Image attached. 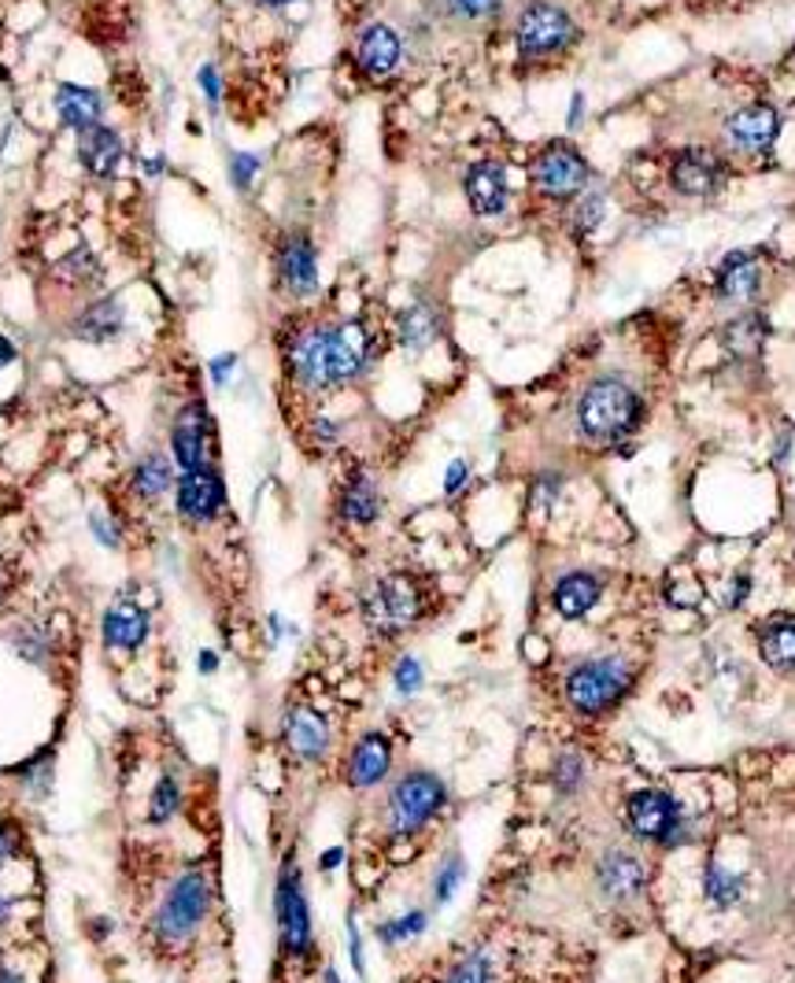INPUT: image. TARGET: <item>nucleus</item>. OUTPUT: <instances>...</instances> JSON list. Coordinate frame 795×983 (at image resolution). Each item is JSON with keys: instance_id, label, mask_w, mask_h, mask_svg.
I'll list each match as a JSON object with an SVG mask.
<instances>
[{"instance_id": "nucleus-1", "label": "nucleus", "mask_w": 795, "mask_h": 983, "mask_svg": "<svg viewBox=\"0 0 795 983\" xmlns=\"http://www.w3.org/2000/svg\"><path fill=\"white\" fill-rule=\"evenodd\" d=\"M211 913V880L200 865H186L174 880L167 883V891L160 894L156 913H152V936L163 947H182L203 928Z\"/></svg>"}, {"instance_id": "nucleus-2", "label": "nucleus", "mask_w": 795, "mask_h": 983, "mask_svg": "<svg viewBox=\"0 0 795 983\" xmlns=\"http://www.w3.org/2000/svg\"><path fill=\"white\" fill-rule=\"evenodd\" d=\"M644 403L618 377H599L577 400V430L593 444H618L636 430Z\"/></svg>"}, {"instance_id": "nucleus-3", "label": "nucleus", "mask_w": 795, "mask_h": 983, "mask_svg": "<svg viewBox=\"0 0 795 983\" xmlns=\"http://www.w3.org/2000/svg\"><path fill=\"white\" fill-rule=\"evenodd\" d=\"M274 924H278L281 953H285L289 961L312 958V950H315V917H312V902H307V891H304V873H300L293 851H289L278 865Z\"/></svg>"}, {"instance_id": "nucleus-4", "label": "nucleus", "mask_w": 795, "mask_h": 983, "mask_svg": "<svg viewBox=\"0 0 795 983\" xmlns=\"http://www.w3.org/2000/svg\"><path fill=\"white\" fill-rule=\"evenodd\" d=\"M444 806H448V787H444L441 776L414 769V773L400 776L389 787V795H385V829H389L393 840H411Z\"/></svg>"}, {"instance_id": "nucleus-5", "label": "nucleus", "mask_w": 795, "mask_h": 983, "mask_svg": "<svg viewBox=\"0 0 795 983\" xmlns=\"http://www.w3.org/2000/svg\"><path fill=\"white\" fill-rule=\"evenodd\" d=\"M633 684V669H629L626 658L604 655V658H588L577 662L566 674V703L577 710L581 717H599L607 714L610 706H618V699L629 692Z\"/></svg>"}, {"instance_id": "nucleus-6", "label": "nucleus", "mask_w": 795, "mask_h": 983, "mask_svg": "<svg viewBox=\"0 0 795 983\" xmlns=\"http://www.w3.org/2000/svg\"><path fill=\"white\" fill-rule=\"evenodd\" d=\"M363 625L377 636H400L422 618V592L407 573H389L377 577L359 599Z\"/></svg>"}, {"instance_id": "nucleus-7", "label": "nucleus", "mask_w": 795, "mask_h": 983, "mask_svg": "<svg viewBox=\"0 0 795 983\" xmlns=\"http://www.w3.org/2000/svg\"><path fill=\"white\" fill-rule=\"evenodd\" d=\"M626 821H629V829H633L636 840H652V843H663V846H674V843L685 840V810L677 806L674 795L655 792V787L629 795Z\"/></svg>"}, {"instance_id": "nucleus-8", "label": "nucleus", "mask_w": 795, "mask_h": 983, "mask_svg": "<svg viewBox=\"0 0 795 983\" xmlns=\"http://www.w3.org/2000/svg\"><path fill=\"white\" fill-rule=\"evenodd\" d=\"M518 52L529 56V60H540V56L562 52L570 42H574V19H570L556 4H529L526 12L518 15Z\"/></svg>"}, {"instance_id": "nucleus-9", "label": "nucleus", "mask_w": 795, "mask_h": 983, "mask_svg": "<svg viewBox=\"0 0 795 983\" xmlns=\"http://www.w3.org/2000/svg\"><path fill=\"white\" fill-rule=\"evenodd\" d=\"M281 744L300 765H323L334 751V733H329V722L318 710L296 703L281 717Z\"/></svg>"}, {"instance_id": "nucleus-10", "label": "nucleus", "mask_w": 795, "mask_h": 983, "mask_svg": "<svg viewBox=\"0 0 795 983\" xmlns=\"http://www.w3.org/2000/svg\"><path fill=\"white\" fill-rule=\"evenodd\" d=\"M323 348H326V385H344L359 377V370L366 366V352H371V333L363 323L344 318V323L323 329Z\"/></svg>"}, {"instance_id": "nucleus-11", "label": "nucleus", "mask_w": 795, "mask_h": 983, "mask_svg": "<svg viewBox=\"0 0 795 983\" xmlns=\"http://www.w3.org/2000/svg\"><path fill=\"white\" fill-rule=\"evenodd\" d=\"M533 182H537V189L545 192V197L566 200V197H574V192L585 189L588 163H585V155L574 149V144L556 141L537 155V163H533Z\"/></svg>"}, {"instance_id": "nucleus-12", "label": "nucleus", "mask_w": 795, "mask_h": 983, "mask_svg": "<svg viewBox=\"0 0 795 983\" xmlns=\"http://www.w3.org/2000/svg\"><path fill=\"white\" fill-rule=\"evenodd\" d=\"M174 495H178V514L192 525H208L219 518L222 503H226V484L215 466H197V470H182L178 484H174Z\"/></svg>"}, {"instance_id": "nucleus-13", "label": "nucleus", "mask_w": 795, "mask_h": 983, "mask_svg": "<svg viewBox=\"0 0 795 983\" xmlns=\"http://www.w3.org/2000/svg\"><path fill=\"white\" fill-rule=\"evenodd\" d=\"M393 773V739L385 733H363L344 758V784L352 792H371Z\"/></svg>"}, {"instance_id": "nucleus-14", "label": "nucleus", "mask_w": 795, "mask_h": 983, "mask_svg": "<svg viewBox=\"0 0 795 983\" xmlns=\"http://www.w3.org/2000/svg\"><path fill=\"white\" fill-rule=\"evenodd\" d=\"M152 636V618L141 602L133 599H115L101 618V640L108 651H122V655H138Z\"/></svg>"}, {"instance_id": "nucleus-15", "label": "nucleus", "mask_w": 795, "mask_h": 983, "mask_svg": "<svg viewBox=\"0 0 795 983\" xmlns=\"http://www.w3.org/2000/svg\"><path fill=\"white\" fill-rule=\"evenodd\" d=\"M171 447H174V463H178L182 470H197V466L211 463V418L203 411L200 400L182 407V414L174 418Z\"/></svg>"}, {"instance_id": "nucleus-16", "label": "nucleus", "mask_w": 795, "mask_h": 983, "mask_svg": "<svg viewBox=\"0 0 795 983\" xmlns=\"http://www.w3.org/2000/svg\"><path fill=\"white\" fill-rule=\"evenodd\" d=\"M781 133V115L770 104H751L725 119V138L736 152H765Z\"/></svg>"}, {"instance_id": "nucleus-17", "label": "nucleus", "mask_w": 795, "mask_h": 983, "mask_svg": "<svg viewBox=\"0 0 795 983\" xmlns=\"http://www.w3.org/2000/svg\"><path fill=\"white\" fill-rule=\"evenodd\" d=\"M596 883H599V891H604L610 902L636 899V894L644 891V883H647L644 862H640L636 854L618 851V846H615V851H607L604 858H599V865H596Z\"/></svg>"}, {"instance_id": "nucleus-18", "label": "nucleus", "mask_w": 795, "mask_h": 983, "mask_svg": "<svg viewBox=\"0 0 795 983\" xmlns=\"http://www.w3.org/2000/svg\"><path fill=\"white\" fill-rule=\"evenodd\" d=\"M670 182L685 197H706V192H714L725 182V163L706 149H688L674 160Z\"/></svg>"}, {"instance_id": "nucleus-19", "label": "nucleus", "mask_w": 795, "mask_h": 983, "mask_svg": "<svg viewBox=\"0 0 795 983\" xmlns=\"http://www.w3.org/2000/svg\"><path fill=\"white\" fill-rule=\"evenodd\" d=\"M359 67H363L371 78H389L396 67H400V56H404V45L400 37H396L393 26L385 23H374L366 26L363 37H359Z\"/></svg>"}, {"instance_id": "nucleus-20", "label": "nucleus", "mask_w": 795, "mask_h": 983, "mask_svg": "<svg viewBox=\"0 0 795 983\" xmlns=\"http://www.w3.org/2000/svg\"><path fill=\"white\" fill-rule=\"evenodd\" d=\"M599 596H604V581H599L596 573L574 570L556 581V588H551V607H556L562 618L574 621V618H585L599 602Z\"/></svg>"}, {"instance_id": "nucleus-21", "label": "nucleus", "mask_w": 795, "mask_h": 983, "mask_svg": "<svg viewBox=\"0 0 795 983\" xmlns=\"http://www.w3.org/2000/svg\"><path fill=\"white\" fill-rule=\"evenodd\" d=\"M289 370H293V382L307 393H318L326 385V348H323V329H307L293 340L289 348Z\"/></svg>"}, {"instance_id": "nucleus-22", "label": "nucleus", "mask_w": 795, "mask_h": 983, "mask_svg": "<svg viewBox=\"0 0 795 983\" xmlns=\"http://www.w3.org/2000/svg\"><path fill=\"white\" fill-rule=\"evenodd\" d=\"M278 270L281 281L293 296H312L318 289V262H315V248L307 245L304 237H289L278 251Z\"/></svg>"}, {"instance_id": "nucleus-23", "label": "nucleus", "mask_w": 795, "mask_h": 983, "mask_svg": "<svg viewBox=\"0 0 795 983\" xmlns=\"http://www.w3.org/2000/svg\"><path fill=\"white\" fill-rule=\"evenodd\" d=\"M467 200L478 215H500L507 208V174L500 163H478L467 174Z\"/></svg>"}, {"instance_id": "nucleus-24", "label": "nucleus", "mask_w": 795, "mask_h": 983, "mask_svg": "<svg viewBox=\"0 0 795 983\" xmlns=\"http://www.w3.org/2000/svg\"><path fill=\"white\" fill-rule=\"evenodd\" d=\"M79 160L85 163V171L96 174V178H112V174L119 171V160H122L119 133L108 130V126H101V122L90 126V130H82Z\"/></svg>"}, {"instance_id": "nucleus-25", "label": "nucleus", "mask_w": 795, "mask_h": 983, "mask_svg": "<svg viewBox=\"0 0 795 983\" xmlns=\"http://www.w3.org/2000/svg\"><path fill=\"white\" fill-rule=\"evenodd\" d=\"M337 511H341V518L352 525H374L377 514H382V492H377V484L366 473H355L352 481L344 484Z\"/></svg>"}, {"instance_id": "nucleus-26", "label": "nucleus", "mask_w": 795, "mask_h": 983, "mask_svg": "<svg viewBox=\"0 0 795 983\" xmlns=\"http://www.w3.org/2000/svg\"><path fill=\"white\" fill-rule=\"evenodd\" d=\"M101 93L85 90V85H60L56 90V112H60L63 126H71V130H90V126H96V119H101Z\"/></svg>"}, {"instance_id": "nucleus-27", "label": "nucleus", "mask_w": 795, "mask_h": 983, "mask_svg": "<svg viewBox=\"0 0 795 983\" xmlns=\"http://www.w3.org/2000/svg\"><path fill=\"white\" fill-rule=\"evenodd\" d=\"M755 289H759V262L748 251H733L717 270V292L725 300H751Z\"/></svg>"}, {"instance_id": "nucleus-28", "label": "nucleus", "mask_w": 795, "mask_h": 983, "mask_svg": "<svg viewBox=\"0 0 795 983\" xmlns=\"http://www.w3.org/2000/svg\"><path fill=\"white\" fill-rule=\"evenodd\" d=\"M171 484H178L174 481V473H171V463L156 452L138 459V466H133V473H130V489L144 503H156L160 495L171 489Z\"/></svg>"}, {"instance_id": "nucleus-29", "label": "nucleus", "mask_w": 795, "mask_h": 983, "mask_svg": "<svg viewBox=\"0 0 795 983\" xmlns=\"http://www.w3.org/2000/svg\"><path fill=\"white\" fill-rule=\"evenodd\" d=\"M122 329V311L115 300H104V304H93L79 323L71 326V333L79 340H90V344H101V340H112Z\"/></svg>"}, {"instance_id": "nucleus-30", "label": "nucleus", "mask_w": 795, "mask_h": 983, "mask_svg": "<svg viewBox=\"0 0 795 983\" xmlns=\"http://www.w3.org/2000/svg\"><path fill=\"white\" fill-rule=\"evenodd\" d=\"M441 333V323H437V311L425 307V304H414L411 311H404L400 318V340L404 348H411V352H422V348H430L433 340H437Z\"/></svg>"}, {"instance_id": "nucleus-31", "label": "nucleus", "mask_w": 795, "mask_h": 983, "mask_svg": "<svg viewBox=\"0 0 795 983\" xmlns=\"http://www.w3.org/2000/svg\"><path fill=\"white\" fill-rule=\"evenodd\" d=\"M15 781L31 799H48L56 784V754L52 751H37L31 762L15 769Z\"/></svg>"}, {"instance_id": "nucleus-32", "label": "nucleus", "mask_w": 795, "mask_h": 983, "mask_svg": "<svg viewBox=\"0 0 795 983\" xmlns=\"http://www.w3.org/2000/svg\"><path fill=\"white\" fill-rule=\"evenodd\" d=\"M12 647H15V655L23 662H31V666H48L56 655V636H52V629H45V625H19L12 632Z\"/></svg>"}, {"instance_id": "nucleus-33", "label": "nucleus", "mask_w": 795, "mask_h": 983, "mask_svg": "<svg viewBox=\"0 0 795 983\" xmlns=\"http://www.w3.org/2000/svg\"><path fill=\"white\" fill-rule=\"evenodd\" d=\"M762 658L778 669H795V621H773L759 640Z\"/></svg>"}, {"instance_id": "nucleus-34", "label": "nucleus", "mask_w": 795, "mask_h": 983, "mask_svg": "<svg viewBox=\"0 0 795 983\" xmlns=\"http://www.w3.org/2000/svg\"><path fill=\"white\" fill-rule=\"evenodd\" d=\"M182 799H186V792H182V781L174 773H160V781L152 784V795H149V821L152 824H167L178 817L182 810Z\"/></svg>"}, {"instance_id": "nucleus-35", "label": "nucleus", "mask_w": 795, "mask_h": 983, "mask_svg": "<svg viewBox=\"0 0 795 983\" xmlns=\"http://www.w3.org/2000/svg\"><path fill=\"white\" fill-rule=\"evenodd\" d=\"M425 928H430V913H425V910H407V913H400V917L377 924L374 936H377V943H382V947H400V943H407V939H419Z\"/></svg>"}, {"instance_id": "nucleus-36", "label": "nucleus", "mask_w": 795, "mask_h": 983, "mask_svg": "<svg viewBox=\"0 0 795 983\" xmlns=\"http://www.w3.org/2000/svg\"><path fill=\"white\" fill-rule=\"evenodd\" d=\"M703 891H706V899H711L714 906H733V902H740L744 880L736 873L722 869L717 862H711L703 869Z\"/></svg>"}, {"instance_id": "nucleus-37", "label": "nucleus", "mask_w": 795, "mask_h": 983, "mask_svg": "<svg viewBox=\"0 0 795 983\" xmlns=\"http://www.w3.org/2000/svg\"><path fill=\"white\" fill-rule=\"evenodd\" d=\"M463 880H467V862H463V854H448L437 873H433V902L437 906H444V902L455 899V891L463 888Z\"/></svg>"}, {"instance_id": "nucleus-38", "label": "nucleus", "mask_w": 795, "mask_h": 983, "mask_svg": "<svg viewBox=\"0 0 795 983\" xmlns=\"http://www.w3.org/2000/svg\"><path fill=\"white\" fill-rule=\"evenodd\" d=\"M441 983H492V961L484 950H470L467 958H459L444 972Z\"/></svg>"}, {"instance_id": "nucleus-39", "label": "nucleus", "mask_w": 795, "mask_h": 983, "mask_svg": "<svg viewBox=\"0 0 795 983\" xmlns=\"http://www.w3.org/2000/svg\"><path fill=\"white\" fill-rule=\"evenodd\" d=\"M725 337H729V348H736L740 355H755L762 348V340H765V326H762L759 315L733 318V326H729V333Z\"/></svg>"}, {"instance_id": "nucleus-40", "label": "nucleus", "mask_w": 795, "mask_h": 983, "mask_svg": "<svg viewBox=\"0 0 795 983\" xmlns=\"http://www.w3.org/2000/svg\"><path fill=\"white\" fill-rule=\"evenodd\" d=\"M551 781H556L559 795H574L581 792V784H585V762H581V754L566 751L556 758V769H551Z\"/></svg>"}, {"instance_id": "nucleus-41", "label": "nucleus", "mask_w": 795, "mask_h": 983, "mask_svg": "<svg viewBox=\"0 0 795 983\" xmlns=\"http://www.w3.org/2000/svg\"><path fill=\"white\" fill-rule=\"evenodd\" d=\"M422 684H425V669H422V662L414 658V655H404V658L393 666V688H396V692H400V695H414Z\"/></svg>"}, {"instance_id": "nucleus-42", "label": "nucleus", "mask_w": 795, "mask_h": 983, "mask_svg": "<svg viewBox=\"0 0 795 983\" xmlns=\"http://www.w3.org/2000/svg\"><path fill=\"white\" fill-rule=\"evenodd\" d=\"M444 12L448 15H459V19H481V15H492L500 8V0H441Z\"/></svg>"}, {"instance_id": "nucleus-43", "label": "nucleus", "mask_w": 795, "mask_h": 983, "mask_svg": "<svg viewBox=\"0 0 795 983\" xmlns=\"http://www.w3.org/2000/svg\"><path fill=\"white\" fill-rule=\"evenodd\" d=\"M344 936H348V961H352L355 976L366 980V961H363V936H359V924H355V913H348V924H344Z\"/></svg>"}, {"instance_id": "nucleus-44", "label": "nucleus", "mask_w": 795, "mask_h": 983, "mask_svg": "<svg viewBox=\"0 0 795 983\" xmlns=\"http://www.w3.org/2000/svg\"><path fill=\"white\" fill-rule=\"evenodd\" d=\"M599 219H604V200H599V197L581 200V208H577V226H581V230H596V226H599Z\"/></svg>"}, {"instance_id": "nucleus-45", "label": "nucleus", "mask_w": 795, "mask_h": 983, "mask_svg": "<svg viewBox=\"0 0 795 983\" xmlns=\"http://www.w3.org/2000/svg\"><path fill=\"white\" fill-rule=\"evenodd\" d=\"M90 529H93V537L104 543V548H119V529H115V525L104 518V514H93Z\"/></svg>"}, {"instance_id": "nucleus-46", "label": "nucleus", "mask_w": 795, "mask_h": 983, "mask_svg": "<svg viewBox=\"0 0 795 983\" xmlns=\"http://www.w3.org/2000/svg\"><path fill=\"white\" fill-rule=\"evenodd\" d=\"M256 171H259L256 155H237V160H234V185H237V189H248L252 178H256Z\"/></svg>"}, {"instance_id": "nucleus-47", "label": "nucleus", "mask_w": 795, "mask_h": 983, "mask_svg": "<svg viewBox=\"0 0 795 983\" xmlns=\"http://www.w3.org/2000/svg\"><path fill=\"white\" fill-rule=\"evenodd\" d=\"M467 477H470V466L463 463V459H455V463L448 466V477H444V492L455 495V492L463 489V484H467Z\"/></svg>"}, {"instance_id": "nucleus-48", "label": "nucleus", "mask_w": 795, "mask_h": 983, "mask_svg": "<svg viewBox=\"0 0 795 983\" xmlns=\"http://www.w3.org/2000/svg\"><path fill=\"white\" fill-rule=\"evenodd\" d=\"M15 846H19V835H15V829L4 821V817H0V865H4L8 858H12V854H15Z\"/></svg>"}, {"instance_id": "nucleus-49", "label": "nucleus", "mask_w": 795, "mask_h": 983, "mask_svg": "<svg viewBox=\"0 0 795 983\" xmlns=\"http://www.w3.org/2000/svg\"><path fill=\"white\" fill-rule=\"evenodd\" d=\"M559 489H562V477H540L537 481V503L540 507H548V503L559 495Z\"/></svg>"}, {"instance_id": "nucleus-50", "label": "nucleus", "mask_w": 795, "mask_h": 983, "mask_svg": "<svg viewBox=\"0 0 795 983\" xmlns=\"http://www.w3.org/2000/svg\"><path fill=\"white\" fill-rule=\"evenodd\" d=\"M234 366H237V359H234V355L215 359V363H211V377H215V385H226V382H230V374H234Z\"/></svg>"}, {"instance_id": "nucleus-51", "label": "nucleus", "mask_w": 795, "mask_h": 983, "mask_svg": "<svg viewBox=\"0 0 795 983\" xmlns=\"http://www.w3.org/2000/svg\"><path fill=\"white\" fill-rule=\"evenodd\" d=\"M219 666H222V658H219L211 647H203L200 655H197V669H200L203 677H215V674H219Z\"/></svg>"}, {"instance_id": "nucleus-52", "label": "nucleus", "mask_w": 795, "mask_h": 983, "mask_svg": "<svg viewBox=\"0 0 795 983\" xmlns=\"http://www.w3.org/2000/svg\"><path fill=\"white\" fill-rule=\"evenodd\" d=\"M341 862H344V846H329V851H323V858H318V869H323V873H334Z\"/></svg>"}, {"instance_id": "nucleus-53", "label": "nucleus", "mask_w": 795, "mask_h": 983, "mask_svg": "<svg viewBox=\"0 0 795 983\" xmlns=\"http://www.w3.org/2000/svg\"><path fill=\"white\" fill-rule=\"evenodd\" d=\"M200 85H203V93H208V101H219V74H215V67H203V71H200Z\"/></svg>"}, {"instance_id": "nucleus-54", "label": "nucleus", "mask_w": 795, "mask_h": 983, "mask_svg": "<svg viewBox=\"0 0 795 983\" xmlns=\"http://www.w3.org/2000/svg\"><path fill=\"white\" fill-rule=\"evenodd\" d=\"M748 588H751V577L733 581V588H729V607H740L744 596H748Z\"/></svg>"}, {"instance_id": "nucleus-55", "label": "nucleus", "mask_w": 795, "mask_h": 983, "mask_svg": "<svg viewBox=\"0 0 795 983\" xmlns=\"http://www.w3.org/2000/svg\"><path fill=\"white\" fill-rule=\"evenodd\" d=\"M267 625H270V644H278V640H285V632H289V625H285V618L270 615V618H267Z\"/></svg>"}, {"instance_id": "nucleus-56", "label": "nucleus", "mask_w": 795, "mask_h": 983, "mask_svg": "<svg viewBox=\"0 0 795 983\" xmlns=\"http://www.w3.org/2000/svg\"><path fill=\"white\" fill-rule=\"evenodd\" d=\"M8 921H12V899H8V894L0 891V928H4Z\"/></svg>"}, {"instance_id": "nucleus-57", "label": "nucleus", "mask_w": 795, "mask_h": 983, "mask_svg": "<svg viewBox=\"0 0 795 983\" xmlns=\"http://www.w3.org/2000/svg\"><path fill=\"white\" fill-rule=\"evenodd\" d=\"M12 359H15V348L8 344L4 337H0V366H8V363H12Z\"/></svg>"}, {"instance_id": "nucleus-58", "label": "nucleus", "mask_w": 795, "mask_h": 983, "mask_svg": "<svg viewBox=\"0 0 795 983\" xmlns=\"http://www.w3.org/2000/svg\"><path fill=\"white\" fill-rule=\"evenodd\" d=\"M0 983H23V976L12 972V969H0Z\"/></svg>"}, {"instance_id": "nucleus-59", "label": "nucleus", "mask_w": 795, "mask_h": 983, "mask_svg": "<svg viewBox=\"0 0 795 983\" xmlns=\"http://www.w3.org/2000/svg\"><path fill=\"white\" fill-rule=\"evenodd\" d=\"M323 983H344V980H341V972H337L334 966H329V969L323 972Z\"/></svg>"}, {"instance_id": "nucleus-60", "label": "nucleus", "mask_w": 795, "mask_h": 983, "mask_svg": "<svg viewBox=\"0 0 795 983\" xmlns=\"http://www.w3.org/2000/svg\"><path fill=\"white\" fill-rule=\"evenodd\" d=\"M4 596H8V570H4V562H0V602H4Z\"/></svg>"}, {"instance_id": "nucleus-61", "label": "nucleus", "mask_w": 795, "mask_h": 983, "mask_svg": "<svg viewBox=\"0 0 795 983\" xmlns=\"http://www.w3.org/2000/svg\"><path fill=\"white\" fill-rule=\"evenodd\" d=\"M267 8H285V4H293V0H264Z\"/></svg>"}]
</instances>
